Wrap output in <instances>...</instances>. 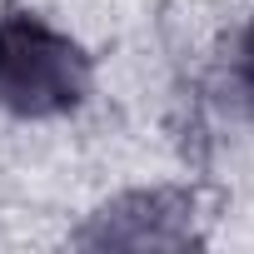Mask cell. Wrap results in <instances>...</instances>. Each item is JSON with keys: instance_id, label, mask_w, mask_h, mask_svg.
<instances>
[{"instance_id": "obj_1", "label": "cell", "mask_w": 254, "mask_h": 254, "mask_svg": "<svg viewBox=\"0 0 254 254\" xmlns=\"http://www.w3.org/2000/svg\"><path fill=\"white\" fill-rule=\"evenodd\" d=\"M90 60L30 10L0 15V105L15 115H65L85 100Z\"/></svg>"}, {"instance_id": "obj_2", "label": "cell", "mask_w": 254, "mask_h": 254, "mask_svg": "<svg viewBox=\"0 0 254 254\" xmlns=\"http://www.w3.org/2000/svg\"><path fill=\"white\" fill-rule=\"evenodd\" d=\"M249 60H254V25H249Z\"/></svg>"}]
</instances>
